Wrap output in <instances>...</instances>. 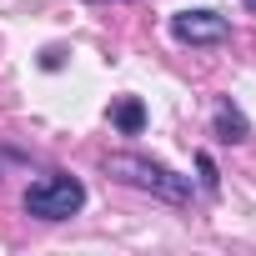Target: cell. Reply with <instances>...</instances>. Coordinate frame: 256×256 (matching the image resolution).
<instances>
[{"instance_id":"obj_1","label":"cell","mask_w":256,"mask_h":256,"mask_svg":"<svg viewBox=\"0 0 256 256\" xmlns=\"http://www.w3.org/2000/svg\"><path fill=\"white\" fill-rule=\"evenodd\" d=\"M106 176L136 186V191H151L161 201H191V176H176L171 166L151 161V156H136V151H116L106 156Z\"/></svg>"},{"instance_id":"obj_2","label":"cell","mask_w":256,"mask_h":256,"mask_svg":"<svg viewBox=\"0 0 256 256\" xmlns=\"http://www.w3.org/2000/svg\"><path fill=\"white\" fill-rule=\"evenodd\" d=\"M86 206V186L76 176H40L36 186H26V211L40 216V221H70L76 211Z\"/></svg>"},{"instance_id":"obj_3","label":"cell","mask_w":256,"mask_h":256,"mask_svg":"<svg viewBox=\"0 0 256 256\" xmlns=\"http://www.w3.org/2000/svg\"><path fill=\"white\" fill-rule=\"evenodd\" d=\"M171 36L181 46H216L231 36V20L216 10H181V16H171Z\"/></svg>"},{"instance_id":"obj_4","label":"cell","mask_w":256,"mask_h":256,"mask_svg":"<svg viewBox=\"0 0 256 256\" xmlns=\"http://www.w3.org/2000/svg\"><path fill=\"white\" fill-rule=\"evenodd\" d=\"M110 120L120 126L126 136H141V126H146V106H141L136 96H120V100L110 106Z\"/></svg>"},{"instance_id":"obj_5","label":"cell","mask_w":256,"mask_h":256,"mask_svg":"<svg viewBox=\"0 0 256 256\" xmlns=\"http://www.w3.org/2000/svg\"><path fill=\"white\" fill-rule=\"evenodd\" d=\"M216 136L221 141H246V116L236 106H216Z\"/></svg>"},{"instance_id":"obj_6","label":"cell","mask_w":256,"mask_h":256,"mask_svg":"<svg viewBox=\"0 0 256 256\" xmlns=\"http://www.w3.org/2000/svg\"><path fill=\"white\" fill-rule=\"evenodd\" d=\"M196 166H201V186H206V191H216V186H221V176H216V166H211V156H206V151L196 156Z\"/></svg>"},{"instance_id":"obj_7","label":"cell","mask_w":256,"mask_h":256,"mask_svg":"<svg viewBox=\"0 0 256 256\" xmlns=\"http://www.w3.org/2000/svg\"><path fill=\"white\" fill-rule=\"evenodd\" d=\"M246 6H251V10H256V0H246Z\"/></svg>"}]
</instances>
